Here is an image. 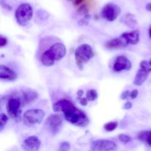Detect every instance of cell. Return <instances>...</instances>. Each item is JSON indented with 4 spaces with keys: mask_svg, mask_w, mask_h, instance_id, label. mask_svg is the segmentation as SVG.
<instances>
[{
    "mask_svg": "<svg viewBox=\"0 0 151 151\" xmlns=\"http://www.w3.org/2000/svg\"><path fill=\"white\" fill-rule=\"evenodd\" d=\"M63 114L65 119L75 126L83 128L89 123V119L87 117L86 114L75 106L63 112Z\"/></svg>",
    "mask_w": 151,
    "mask_h": 151,
    "instance_id": "obj_1",
    "label": "cell"
},
{
    "mask_svg": "<svg viewBox=\"0 0 151 151\" xmlns=\"http://www.w3.org/2000/svg\"><path fill=\"white\" fill-rule=\"evenodd\" d=\"M33 15V10L30 4L23 3L20 4L16 9L15 13L16 22L21 26H25L31 20Z\"/></svg>",
    "mask_w": 151,
    "mask_h": 151,
    "instance_id": "obj_4",
    "label": "cell"
},
{
    "mask_svg": "<svg viewBox=\"0 0 151 151\" xmlns=\"http://www.w3.org/2000/svg\"><path fill=\"white\" fill-rule=\"evenodd\" d=\"M132 67L131 61L125 55H119L115 60L113 69L116 72L122 71H128Z\"/></svg>",
    "mask_w": 151,
    "mask_h": 151,
    "instance_id": "obj_10",
    "label": "cell"
},
{
    "mask_svg": "<svg viewBox=\"0 0 151 151\" xmlns=\"http://www.w3.org/2000/svg\"><path fill=\"white\" fill-rule=\"evenodd\" d=\"M123 36L127 39L128 42L129 44H132V45H135L139 41V35L140 32L137 29H134V30L130 31V32H124Z\"/></svg>",
    "mask_w": 151,
    "mask_h": 151,
    "instance_id": "obj_17",
    "label": "cell"
},
{
    "mask_svg": "<svg viewBox=\"0 0 151 151\" xmlns=\"http://www.w3.org/2000/svg\"><path fill=\"white\" fill-rule=\"evenodd\" d=\"M46 51L55 61L61 60L66 54V48L65 45L62 43L59 42L52 44L49 48V50H46Z\"/></svg>",
    "mask_w": 151,
    "mask_h": 151,
    "instance_id": "obj_8",
    "label": "cell"
},
{
    "mask_svg": "<svg viewBox=\"0 0 151 151\" xmlns=\"http://www.w3.org/2000/svg\"><path fill=\"white\" fill-rule=\"evenodd\" d=\"M69 149H70V145L67 142H63L60 145V147H59L60 151H68L69 150Z\"/></svg>",
    "mask_w": 151,
    "mask_h": 151,
    "instance_id": "obj_26",
    "label": "cell"
},
{
    "mask_svg": "<svg viewBox=\"0 0 151 151\" xmlns=\"http://www.w3.org/2000/svg\"><path fill=\"white\" fill-rule=\"evenodd\" d=\"M83 1L84 0H72V1H73L75 5H79V4H82Z\"/></svg>",
    "mask_w": 151,
    "mask_h": 151,
    "instance_id": "obj_33",
    "label": "cell"
},
{
    "mask_svg": "<svg viewBox=\"0 0 151 151\" xmlns=\"http://www.w3.org/2000/svg\"><path fill=\"white\" fill-rule=\"evenodd\" d=\"M149 35H150V37L151 38V27L149 28Z\"/></svg>",
    "mask_w": 151,
    "mask_h": 151,
    "instance_id": "obj_36",
    "label": "cell"
},
{
    "mask_svg": "<svg viewBox=\"0 0 151 151\" xmlns=\"http://www.w3.org/2000/svg\"><path fill=\"white\" fill-rule=\"evenodd\" d=\"M38 97V94L36 91H24L22 92V94L19 97L22 105H27L32 103Z\"/></svg>",
    "mask_w": 151,
    "mask_h": 151,
    "instance_id": "obj_16",
    "label": "cell"
},
{
    "mask_svg": "<svg viewBox=\"0 0 151 151\" xmlns=\"http://www.w3.org/2000/svg\"><path fill=\"white\" fill-rule=\"evenodd\" d=\"M74 106V104L69 100L66 99H62V100H58L57 102L52 105V109L55 112H65Z\"/></svg>",
    "mask_w": 151,
    "mask_h": 151,
    "instance_id": "obj_15",
    "label": "cell"
},
{
    "mask_svg": "<svg viewBox=\"0 0 151 151\" xmlns=\"http://www.w3.org/2000/svg\"><path fill=\"white\" fill-rule=\"evenodd\" d=\"M150 62H151V58H150Z\"/></svg>",
    "mask_w": 151,
    "mask_h": 151,
    "instance_id": "obj_37",
    "label": "cell"
},
{
    "mask_svg": "<svg viewBox=\"0 0 151 151\" xmlns=\"http://www.w3.org/2000/svg\"><path fill=\"white\" fill-rule=\"evenodd\" d=\"M151 72L150 60H143L139 63V69L137 71L134 79V84L137 86L142 85L148 78V75Z\"/></svg>",
    "mask_w": 151,
    "mask_h": 151,
    "instance_id": "obj_6",
    "label": "cell"
},
{
    "mask_svg": "<svg viewBox=\"0 0 151 151\" xmlns=\"http://www.w3.org/2000/svg\"><path fill=\"white\" fill-rule=\"evenodd\" d=\"M118 126V122L116 121H113V122H109L108 123H106L103 126L104 129L108 132H111L114 131Z\"/></svg>",
    "mask_w": 151,
    "mask_h": 151,
    "instance_id": "obj_22",
    "label": "cell"
},
{
    "mask_svg": "<svg viewBox=\"0 0 151 151\" xmlns=\"http://www.w3.org/2000/svg\"><path fill=\"white\" fill-rule=\"evenodd\" d=\"M132 106H133L132 103L130 101H128L124 104L123 109H125V110H129V109H131V108H132Z\"/></svg>",
    "mask_w": 151,
    "mask_h": 151,
    "instance_id": "obj_32",
    "label": "cell"
},
{
    "mask_svg": "<svg viewBox=\"0 0 151 151\" xmlns=\"http://www.w3.org/2000/svg\"><path fill=\"white\" fill-rule=\"evenodd\" d=\"M145 8H146V10H147V11H151V2L147 3V4H146Z\"/></svg>",
    "mask_w": 151,
    "mask_h": 151,
    "instance_id": "obj_35",
    "label": "cell"
},
{
    "mask_svg": "<svg viewBox=\"0 0 151 151\" xmlns=\"http://www.w3.org/2000/svg\"><path fill=\"white\" fill-rule=\"evenodd\" d=\"M83 94V90H78V92H77V95H78V97H82Z\"/></svg>",
    "mask_w": 151,
    "mask_h": 151,
    "instance_id": "obj_34",
    "label": "cell"
},
{
    "mask_svg": "<svg viewBox=\"0 0 151 151\" xmlns=\"http://www.w3.org/2000/svg\"><path fill=\"white\" fill-rule=\"evenodd\" d=\"M97 97H98V94H97V91L96 89L94 88H91V89L88 90L86 93V98L88 101L92 102L94 100H97Z\"/></svg>",
    "mask_w": 151,
    "mask_h": 151,
    "instance_id": "obj_21",
    "label": "cell"
},
{
    "mask_svg": "<svg viewBox=\"0 0 151 151\" xmlns=\"http://www.w3.org/2000/svg\"><path fill=\"white\" fill-rule=\"evenodd\" d=\"M130 94H131V91H130L129 90H125V91H124L121 94L120 99L122 100H126L128 97H130Z\"/></svg>",
    "mask_w": 151,
    "mask_h": 151,
    "instance_id": "obj_29",
    "label": "cell"
},
{
    "mask_svg": "<svg viewBox=\"0 0 151 151\" xmlns=\"http://www.w3.org/2000/svg\"><path fill=\"white\" fill-rule=\"evenodd\" d=\"M139 94V91L138 89H134L132 91H131V94H130V97H131V99L134 100L137 97Z\"/></svg>",
    "mask_w": 151,
    "mask_h": 151,
    "instance_id": "obj_30",
    "label": "cell"
},
{
    "mask_svg": "<svg viewBox=\"0 0 151 151\" xmlns=\"http://www.w3.org/2000/svg\"><path fill=\"white\" fill-rule=\"evenodd\" d=\"M116 148V144L111 140L99 139L94 141L91 145V150L96 151L114 150Z\"/></svg>",
    "mask_w": 151,
    "mask_h": 151,
    "instance_id": "obj_9",
    "label": "cell"
},
{
    "mask_svg": "<svg viewBox=\"0 0 151 151\" xmlns=\"http://www.w3.org/2000/svg\"><path fill=\"white\" fill-rule=\"evenodd\" d=\"M78 13L81 15H86V14H88V9L87 7V6L86 4H82L81 7H79L78 10Z\"/></svg>",
    "mask_w": 151,
    "mask_h": 151,
    "instance_id": "obj_27",
    "label": "cell"
},
{
    "mask_svg": "<svg viewBox=\"0 0 151 151\" xmlns=\"http://www.w3.org/2000/svg\"><path fill=\"white\" fill-rule=\"evenodd\" d=\"M7 41H8V40L6 37H4L3 35L0 36V47H1V48H3L7 45Z\"/></svg>",
    "mask_w": 151,
    "mask_h": 151,
    "instance_id": "obj_28",
    "label": "cell"
},
{
    "mask_svg": "<svg viewBox=\"0 0 151 151\" xmlns=\"http://www.w3.org/2000/svg\"><path fill=\"white\" fill-rule=\"evenodd\" d=\"M75 56L77 65L80 69H82L83 65L94 57V52L89 44H83L76 49Z\"/></svg>",
    "mask_w": 151,
    "mask_h": 151,
    "instance_id": "obj_2",
    "label": "cell"
},
{
    "mask_svg": "<svg viewBox=\"0 0 151 151\" xmlns=\"http://www.w3.org/2000/svg\"><path fill=\"white\" fill-rule=\"evenodd\" d=\"M122 21L127 27L130 28H135L137 27L138 23L136 19V16L132 13H126L123 17L122 18Z\"/></svg>",
    "mask_w": 151,
    "mask_h": 151,
    "instance_id": "obj_18",
    "label": "cell"
},
{
    "mask_svg": "<svg viewBox=\"0 0 151 151\" xmlns=\"http://www.w3.org/2000/svg\"><path fill=\"white\" fill-rule=\"evenodd\" d=\"M45 113L41 109H29L24 113L22 119L25 125L28 127H32L39 125L42 122Z\"/></svg>",
    "mask_w": 151,
    "mask_h": 151,
    "instance_id": "obj_3",
    "label": "cell"
},
{
    "mask_svg": "<svg viewBox=\"0 0 151 151\" xmlns=\"http://www.w3.org/2000/svg\"><path fill=\"white\" fill-rule=\"evenodd\" d=\"M78 99H79V103H81L82 106H87L88 100H87L86 97H78Z\"/></svg>",
    "mask_w": 151,
    "mask_h": 151,
    "instance_id": "obj_31",
    "label": "cell"
},
{
    "mask_svg": "<svg viewBox=\"0 0 151 151\" xmlns=\"http://www.w3.org/2000/svg\"><path fill=\"white\" fill-rule=\"evenodd\" d=\"M128 45H129V43L128 42L127 39L123 36L122 34L118 38H113L106 43V48L109 50H120V49L125 48Z\"/></svg>",
    "mask_w": 151,
    "mask_h": 151,
    "instance_id": "obj_12",
    "label": "cell"
},
{
    "mask_svg": "<svg viewBox=\"0 0 151 151\" xmlns=\"http://www.w3.org/2000/svg\"><path fill=\"white\" fill-rule=\"evenodd\" d=\"M62 119L61 116L58 114H51L46 120V125H47L52 134H57L61 128Z\"/></svg>",
    "mask_w": 151,
    "mask_h": 151,
    "instance_id": "obj_11",
    "label": "cell"
},
{
    "mask_svg": "<svg viewBox=\"0 0 151 151\" xmlns=\"http://www.w3.org/2000/svg\"><path fill=\"white\" fill-rule=\"evenodd\" d=\"M119 140L124 144H128V142L131 141V137L126 135V134H122L119 135Z\"/></svg>",
    "mask_w": 151,
    "mask_h": 151,
    "instance_id": "obj_25",
    "label": "cell"
},
{
    "mask_svg": "<svg viewBox=\"0 0 151 151\" xmlns=\"http://www.w3.org/2000/svg\"><path fill=\"white\" fill-rule=\"evenodd\" d=\"M41 63L45 66H52L55 64V60L50 57V55L47 52V51L44 52L41 55Z\"/></svg>",
    "mask_w": 151,
    "mask_h": 151,
    "instance_id": "obj_20",
    "label": "cell"
},
{
    "mask_svg": "<svg viewBox=\"0 0 151 151\" xmlns=\"http://www.w3.org/2000/svg\"><path fill=\"white\" fill-rule=\"evenodd\" d=\"M138 139L143 143L151 147V130L141 131L138 134Z\"/></svg>",
    "mask_w": 151,
    "mask_h": 151,
    "instance_id": "obj_19",
    "label": "cell"
},
{
    "mask_svg": "<svg viewBox=\"0 0 151 151\" xmlns=\"http://www.w3.org/2000/svg\"><path fill=\"white\" fill-rule=\"evenodd\" d=\"M91 15L89 14H86L84 15V16L83 17V19H81V20L78 22V25L81 27L82 26H86V25L88 24L89 23L90 20H91Z\"/></svg>",
    "mask_w": 151,
    "mask_h": 151,
    "instance_id": "obj_24",
    "label": "cell"
},
{
    "mask_svg": "<svg viewBox=\"0 0 151 151\" xmlns=\"http://www.w3.org/2000/svg\"><path fill=\"white\" fill-rule=\"evenodd\" d=\"M8 116L6 114L1 113L0 114V132L4 130V127L7 125V122H8Z\"/></svg>",
    "mask_w": 151,
    "mask_h": 151,
    "instance_id": "obj_23",
    "label": "cell"
},
{
    "mask_svg": "<svg viewBox=\"0 0 151 151\" xmlns=\"http://www.w3.org/2000/svg\"><path fill=\"white\" fill-rule=\"evenodd\" d=\"M0 78L1 80L13 81L17 78V74L8 66L5 65H1L0 66Z\"/></svg>",
    "mask_w": 151,
    "mask_h": 151,
    "instance_id": "obj_14",
    "label": "cell"
},
{
    "mask_svg": "<svg viewBox=\"0 0 151 151\" xmlns=\"http://www.w3.org/2000/svg\"><path fill=\"white\" fill-rule=\"evenodd\" d=\"M22 105L19 97H12L8 100L7 103V112L8 116L11 119L19 122L22 118V109L21 106Z\"/></svg>",
    "mask_w": 151,
    "mask_h": 151,
    "instance_id": "obj_5",
    "label": "cell"
},
{
    "mask_svg": "<svg viewBox=\"0 0 151 151\" xmlns=\"http://www.w3.org/2000/svg\"><path fill=\"white\" fill-rule=\"evenodd\" d=\"M120 13V7L114 3H108L101 10V15L103 18L109 22H114L116 20Z\"/></svg>",
    "mask_w": 151,
    "mask_h": 151,
    "instance_id": "obj_7",
    "label": "cell"
},
{
    "mask_svg": "<svg viewBox=\"0 0 151 151\" xmlns=\"http://www.w3.org/2000/svg\"><path fill=\"white\" fill-rule=\"evenodd\" d=\"M41 147V142L35 136H31L25 139L22 142V147L26 151H38Z\"/></svg>",
    "mask_w": 151,
    "mask_h": 151,
    "instance_id": "obj_13",
    "label": "cell"
}]
</instances>
